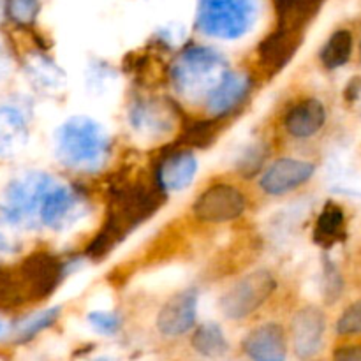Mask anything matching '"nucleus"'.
I'll return each mask as SVG.
<instances>
[{"label": "nucleus", "instance_id": "f257e3e1", "mask_svg": "<svg viewBox=\"0 0 361 361\" xmlns=\"http://www.w3.org/2000/svg\"><path fill=\"white\" fill-rule=\"evenodd\" d=\"M108 152V133L90 116H71L55 133L56 157L73 169L99 168L104 164Z\"/></svg>", "mask_w": 361, "mask_h": 361}, {"label": "nucleus", "instance_id": "f03ea898", "mask_svg": "<svg viewBox=\"0 0 361 361\" xmlns=\"http://www.w3.org/2000/svg\"><path fill=\"white\" fill-rule=\"evenodd\" d=\"M228 60L217 49L196 46L178 56L173 66V85L182 97L197 101L228 76Z\"/></svg>", "mask_w": 361, "mask_h": 361}, {"label": "nucleus", "instance_id": "7ed1b4c3", "mask_svg": "<svg viewBox=\"0 0 361 361\" xmlns=\"http://www.w3.org/2000/svg\"><path fill=\"white\" fill-rule=\"evenodd\" d=\"M259 9V0H200L196 23L208 37L236 41L252 30Z\"/></svg>", "mask_w": 361, "mask_h": 361}, {"label": "nucleus", "instance_id": "20e7f679", "mask_svg": "<svg viewBox=\"0 0 361 361\" xmlns=\"http://www.w3.org/2000/svg\"><path fill=\"white\" fill-rule=\"evenodd\" d=\"M55 180L46 173H27L11 180L4 190L2 212L14 228H34L42 200Z\"/></svg>", "mask_w": 361, "mask_h": 361}, {"label": "nucleus", "instance_id": "39448f33", "mask_svg": "<svg viewBox=\"0 0 361 361\" xmlns=\"http://www.w3.org/2000/svg\"><path fill=\"white\" fill-rule=\"evenodd\" d=\"M274 288V277L268 271L259 270L245 275L222 296L221 310L229 319H243L267 302Z\"/></svg>", "mask_w": 361, "mask_h": 361}, {"label": "nucleus", "instance_id": "423d86ee", "mask_svg": "<svg viewBox=\"0 0 361 361\" xmlns=\"http://www.w3.org/2000/svg\"><path fill=\"white\" fill-rule=\"evenodd\" d=\"M87 207L73 187L53 182L42 200L39 222L53 231H66L83 219Z\"/></svg>", "mask_w": 361, "mask_h": 361}, {"label": "nucleus", "instance_id": "0eeeda50", "mask_svg": "<svg viewBox=\"0 0 361 361\" xmlns=\"http://www.w3.org/2000/svg\"><path fill=\"white\" fill-rule=\"evenodd\" d=\"M324 328L326 321L323 312L316 307H305L296 312L291 323V337L293 348L300 360H310L319 353L323 345Z\"/></svg>", "mask_w": 361, "mask_h": 361}, {"label": "nucleus", "instance_id": "6e6552de", "mask_svg": "<svg viewBox=\"0 0 361 361\" xmlns=\"http://www.w3.org/2000/svg\"><path fill=\"white\" fill-rule=\"evenodd\" d=\"M243 196L231 185H214L204 190L194 204V212L200 219L208 222H226L242 214Z\"/></svg>", "mask_w": 361, "mask_h": 361}, {"label": "nucleus", "instance_id": "1a4fd4ad", "mask_svg": "<svg viewBox=\"0 0 361 361\" xmlns=\"http://www.w3.org/2000/svg\"><path fill=\"white\" fill-rule=\"evenodd\" d=\"M129 123L141 140H161L173 129V116L168 106L154 99H141L129 111Z\"/></svg>", "mask_w": 361, "mask_h": 361}, {"label": "nucleus", "instance_id": "9d476101", "mask_svg": "<svg viewBox=\"0 0 361 361\" xmlns=\"http://www.w3.org/2000/svg\"><path fill=\"white\" fill-rule=\"evenodd\" d=\"M197 317V293L183 291L173 296L157 316V328L164 337H180L192 330Z\"/></svg>", "mask_w": 361, "mask_h": 361}, {"label": "nucleus", "instance_id": "9b49d317", "mask_svg": "<svg viewBox=\"0 0 361 361\" xmlns=\"http://www.w3.org/2000/svg\"><path fill=\"white\" fill-rule=\"evenodd\" d=\"M312 175L314 166L310 162L300 159H281L264 171L261 178V189L270 196H281L309 182Z\"/></svg>", "mask_w": 361, "mask_h": 361}, {"label": "nucleus", "instance_id": "f8f14e48", "mask_svg": "<svg viewBox=\"0 0 361 361\" xmlns=\"http://www.w3.org/2000/svg\"><path fill=\"white\" fill-rule=\"evenodd\" d=\"M243 349L252 361H286L288 342L284 328L277 323H267L254 328L243 338Z\"/></svg>", "mask_w": 361, "mask_h": 361}, {"label": "nucleus", "instance_id": "ddd939ff", "mask_svg": "<svg viewBox=\"0 0 361 361\" xmlns=\"http://www.w3.org/2000/svg\"><path fill=\"white\" fill-rule=\"evenodd\" d=\"M28 143V122L14 106H0V159L16 157Z\"/></svg>", "mask_w": 361, "mask_h": 361}, {"label": "nucleus", "instance_id": "4468645a", "mask_svg": "<svg viewBox=\"0 0 361 361\" xmlns=\"http://www.w3.org/2000/svg\"><path fill=\"white\" fill-rule=\"evenodd\" d=\"M326 109L317 99H305L286 116V129L295 137H310L324 126Z\"/></svg>", "mask_w": 361, "mask_h": 361}, {"label": "nucleus", "instance_id": "2eb2a0df", "mask_svg": "<svg viewBox=\"0 0 361 361\" xmlns=\"http://www.w3.org/2000/svg\"><path fill=\"white\" fill-rule=\"evenodd\" d=\"M249 78L242 73H233L224 78L214 90L208 94L207 106L208 111L214 115H226L235 106L243 101L249 90Z\"/></svg>", "mask_w": 361, "mask_h": 361}, {"label": "nucleus", "instance_id": "dca6fc26", "mask_svg": "<svg viewBox=\"0 0 361 361\" xmlns=\"http://www.w3.org/2000/svg\"><path fill=\"white\" fill-rule=\"evenodd\" d=\"M196 173V155L189 154V152H183V154H175L166 159L164 164L161 166L159 178H161L162 187L168 192H180V190H185L192 183Z\"/></svg>", "mask_w": 361, "mask_h": 361}, {"label": "nucleus", "instance_id": "f3484780", "mask_svg": "<svg viewBox=\"0 0 361 361\" xmlns=\"http://www.w3.org/2000/svg\"><path fill=\"white\" fill-rule=\"evenodd\" d=\"M192 348L204 358H221L228 353L229 344L219 324L204 323L194 331Z\"/></svg>", "mask_w": 361, "mask_h": 361}, {"label": "nucleus", "instance_id": "a211bd4d", "mask_svg": "<svg viewBox=\"0 0 361 361\" xmlns=\"http://www.w3.org/2000/svg\"><path fill=\"white\" fill-rule=\"evenodd\" d=\"M353 51V35L348 30H338L328 39L321 51V60L328 69H337L344 66Z\"/></svg>", "mask_w": 361, "mask_h": 361}, {"label": "nucleus", "instance_id": "6ab92c4d", "mask_svg": "<svg viewBox=\"0 0 361 361\" xmlns=\"http://www.w3.org/2000/svg\"><path fill=\"white\" fill-rule=\"evenodd\" d=\"M28 76H30L32 83L42 90H59L66 81L62 71L55 63L44 59L32 60L30 66H28Z\"/></svg>", "mask_w": 361, "mask_h": 361}, {"label": "nucleus", "instance_id": "aec40b11", "mask_svg": "<svg viewBox=\"0 0 361 361\" xmlns=\"http://www.w3.org/2000/svg\"><path fill=\"white\" fill-rule=\"evenodd\" d=\"M56 317H59V307H53V309H46L42 310V312L34 314V316L25 319L23 323L18 326V335H20L21 341H27V338L37 335L39 331L51 326V324L56 321Z\"/></svg>", "mask_w": 361, "mask_h": 361}, {"label": "nucleus", "instance_id": "412c9836", "mask_svg": "<svg viewBox=\"0 0 361 361\" xmlns=\"http://www.w3.org/2000/svg\"><path fill=\"white\" fill-rule=\"evenodd\" d=\"M87 323L90 324V328L94 331L109 337V335H115L116 331L120 330L122 321H120V316L116 312L99 309V310H92V312L88 314Z\"/></svg>", "mask_w": 361, "mask_h": 361}, {"label": "nucleus", "instance_id": "4be33fe9", "mask_svg": "<svg viewBox=\"0 0 361 361\" xmlns=\"http://www.w3.org/2000/svg\"><path fill=\"white\" fill-rule=\"evenodd\" d=\"M342 226H344V214L337 207L326 208L319 219V235L324 240H335L341 235Z\"/></svg>", "mask_w": 361, "mask_h": 361}, {"label": "nucleus", "instance_id": "5701e85b", "mask_svg": "<svg viewBox=\"0 0 361 361\" xmlns=\"http://www.w3.org/2000/svg\"><path fill=\"white\" fill-rule=\"evenodd\" d=\"M337 331L341 335H358L361 334V302L353 303L344 310L337 323Z\"/></svg>", "mask_w": 361, "mask_h": 361}, {"label": "nucleus", "instance_id": "b1692460", "mask_svg": "<svg viewBox=\"0 0 361 361\" xmlns=\"http://www.w3.org/2000/svg\"><path fill=\"white\" fill-rule=\"evenodd\" d=\"M13 229L14 226L7 221L4 212L0 210V259L9 256L16 249V238H14Z\"/></svg>", "mask_w": 361, "mask_h": 361}, {"label": "nucleus", "instance_id": "393cba45", "mask_svg": "<svg viewBox=\"0 0 361 361\" xmlns=\"http://www.w3.org/2000/svg\"><path fill=\"white\" fill-rule=\"evenodd\" d=\"M37 13V2L35 0H14L13 14L21 21H28Z\"/></svg>", "mask_w": 361, "mask_h": 361}, {"label": "nucleus", "instance_id": "a878e982", "mask_svg": "<svg viewBox=\"0 0 361 361\" xmlns=\"http://www.w3.org/2000/svg\"><path fill=\"white\" fill-rule=\"evenodd\" d=\"M334 361H361V345H344L334 353Z\"/></svg>", "mask_w": 361, "mask_h": 361}, {"label": "nucleus", "instance_id": "bb28decb", "mask_svg": "<svg viewBox=\"0 0 361 361\" xmlns=\"http://www.w3.org/2000/svg\"><path fill=\"white\" fill-rule=\"evenodd\" d=\"M7 73H9V56H7L4 44L0 42V83H2L4 78L7 76Z\"/></svg>", "mask_w": 361, "mask_h": 361}, {"label": "nucleus", "instance_id": "cd10ccee", "mask_svg": "<svg viewBox=\"0 0 361 361\" xmlns=\"http://www.w3.org/2000/svg\"><path fill=\"white\" fill-rule=\"evenodd\" d=\"M4 334V321H2V317H0V335Z\"/></svg>", "mask_w": 361, "mask_h": 361}]
</instances>
